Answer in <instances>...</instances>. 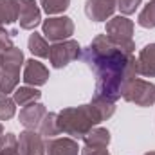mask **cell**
Segmentation results:
<instances>
[{
	"instance_id": "obj_1",
	"label": "cell",
	"mask_w": 155,
	"mask_h": 155,
	"mask_svg": "<svg viewBox=\"0 0 155 155\" xmlns=\"http://www.w3.org/2000/svg\"><path fill=\"white\" fill-rule=\"evenodd\" d=\"M81 60L96 74V94L116 103L123 97L124 85L137 76V60L134 54L117 47L107 35H97L83 51Z\"/></svg>"
},
{
	"instance_id": "obj_2",
	"label": "cell",
	"mask_w": 155,
	"mask_h": 155,
	"mask_svg": "<svg viewBox=\"0 0 155 155\" xmlns=\"http://www.w3.org/2000/svg\"><path fill=\"white\" fill-rule=\"evenodd\" d=\"M114 112H116L114 101L94 96V99L88 105L63 108L58 114L60 134L71 135L72 139H83L94 126H97L101 121L114 116Z\"/></svg>"
},
{
	"instance_id": "obj_3",
	"label": "cell",
	"mask_w": 155,
	"mask_h": 155,
	"mask_svg": "<svg viewBox=\"0 0 155 155\" xmlns=\"http://www.w3.org/2000/svg\"><path fill=\"white\" fill-rule=\"evenodd\" d=\"M24 63V52L18 47L0 51V97L15 92L20 81V67Z\"/></svg>"
},
{
	"instance_id": "obj_4",
	"label": "cell",
	"mask_w": 155,
	"mask_h": 155,
	"mask_svg": "<svg viewBox=\"0 0 155 155\" xmlns=\"http://www.w3.org/2000/svg\"><path fill=\"white\" fill-rule=\"evenodd\" d=\"M105 35L112 40L117 47L134 54L135 43H134V22L132 20H128L126 16H112L107 22Z\"/></svg>"
},
{
	"instance_id": "obj_5",
	"label": "cell",
	"mask_w": 155,
	"mask_h": 155,
	"mask_svg": "<svg viewBox=\"0 0 155 155\" xmlns=\"http://www.w3.org/2000/svg\"><path fill=\"white\" fill-rule=\"evenodd\" d=\"M123 99L137 107H152L155 103V85L150 81L134 78L123 88Z\"/></svg>"
},
{
	"instance_id": "obj_6",
	"label": "cell",
	"mask_w": 155,
	"mask_h": 155,
	"mask_svg": "<svg viewBox=\"0 0 155 155\" xmlns=\"http://www.w3.org/2000/svg\"><path fill=\"white\" fill-rule=\"evenodd\" d=\"M81 56V47L76 40H63L51 45L49 61L54 69H63Z\"/></svg>"
},
{
	"instance_id": "obj_7",
	"label": "cell",
	"mask_w": 155,
	"mask_h": 155,
	"mask_svg": "<svg viewBox=\"0 0 155 155\" xmlns=\"http://www.w3.org/2000/svg\"><path fill=\"white\" fill-rule=\"evenodd\" d=\"M43 35L49 41H63L69 40L74 35V22L69 16H56V18H47L41 24Z\"/></svg>"
},
{
	"instance_id": "obj_8",
	"label": "cell",
	"mask_w": 155,
	"mask_h": 155,
	"mask_svg": "<svg viewBox=\"0 0 155 155\" xmlns=\"http://www.w3.org/2000/svg\"><path fill=\"white\" fill-rule=\"evenodd\" d=\"M18 9V24L25 31H33L41 22V11L35 0H15Z\"/></svg>"
},
{
	"instance_id": "obj_9",
	"label": "cell",
	"mask_w": 155,
	"mask_h": 155,
	"mask_svg": "<svg viewBox=\"0 0 155 155\" xmlns=\"http://www.w3.org/2000/svg\"><path fill=\"white\" fill-rule=\"evenodd\" d=\"M117 7V0H87L85 15L92 22H105L114 16Z\"/></svg>"
},
{
	"instance_id": "obj_10",
	"label": "cell",
	"mask_w": 155,
	"mask_h": 155,
	"mask_svg": "<svg viewBox=\"0 0 155 155\" xmlns=\"http://www.w3.org/2000/svg\"><path fill=\"white\" fill-rule=\"evenodd\" d=\"M18 152L20 155H45L43 137L35 130H25L18 137Z\"/></svg>"
},
{
	"instance_id": "obj_11",
	"label": "cell",
	"mask_w": 155,
	"mask_h": 155,
	"mask_svg": "<svg viewBox=\"0 0 155 155\" xmlns=\"http://www.w3.org/2000/svg\"><path fill=\"white\" fill-rule=\"evenodd\" d=\"M24 83L29 87H41L49 79V69L38 60H27L24 65Z\"/></svg>"
},
{
	"instance_id": "obj_12",
	"label": "cell",
	"mask_w": 155,
	"mask_h": 155,
	"mask_svg": "<svg viewBox=\"0 0 155 155\" xmlns=\"http://www.w3.org/2000/svg\"><path fill=\"white\" fill-rule=\"evenodd\" d=\"M47 155H79L78 141L72 137H52L45 141Z\"/></svg>"
},
{
	"instance_id": "obj_13",
	"label": "cell",
	"mask_w": 155,
	"mask_h": 155,
	"mask_svg": "<svg viewBox=\"0 0 155 155\" xmlns=\"http://www.w3.org/2000/svg\"><path fill=\"white\" fill-rule=\"evenodd\" d=\"M45 114H47V108L41 103H31L20 110L18 119H20V124H24L27 130H36L40 128Z\"/></svg>"
},
{
	"instance_id": "obj_14",
	"label": "cell",
	"mask_w": 155,
	"mask_h": 155,
	"mask_svg": "<svg viewBox=\"0 0 155 155\" xmlns=\"http://www.w3.org/2000/svg\"><path fill=\"white\" fill-rule=\"evenodd\" d=\"M137 74L146 78H155V43L141 49L137 56Z\"/></svg>"
},
{
	"instance_id": "obj_15",
	"label": "cell",
	"mask_w": 155,
	"mask_h": 155,
	"mask_svg": "<svg viewBox=\"0 0 155 155\" xmlns=\"http://www.w3.org/2000/svg\"><path fill=\"white\" fill-rule=\"evenodd\" d=\"M85 146L87 148H107L110 144V132L107 128H99V126H94L85 137Z\"/></svg>"
},
{
	"instance_id": "obj_16",
	"label": "cell",
	"mask_w": 155,
	"mask_h": 155,
	"mask_svg": "<svg viewBox=\"0 0 155 155\" xmlns=\"http://www.w3.org/2000/svg\"><path fill=\"white\" fill-rule=\"evenodd\" d=\"M40 97H41V92L35 87H16V90L13 92V99L16 105L20 107H27L31 103H36Z\"/></svg>"
},
{
	"instance_id": "obj_17",
	"label": "cell",
	"mask_w": 155,
	"mask_h": 155,
	"mask_svg": "<svg viewBox=\"0 0 155 155\" xmlns=\"http://www.w3.org/2000/svg\"><path fill=\"white\" fill-rule=\"evenodd\" d=\"M18 22V9L15 0H0V25H11Z\"/></svg>"
},
{
	"instance_id": "obj_18",
	"label": "cell",
	"mask_w": 155,
	"mask_h": 155,
	"mask_svg": "<svg viewBox=\"0 0 155 155\" xmlns=\"http://www.w3.org/2000/svg\"><path fill=\"white\" fill-rule=\"evenodd\" d=\"M29 51L38 56V58H49V51H51V45L47 43V38L41 36L40 33H33L29 36Z\"/></svg>"
},
{
	"instance_id": "obj_19",
	"label": "cell",
	"mask_w": 155,
	"mask_h": 155,
	"mask_svg": "<svg viewBox=\"0 0 155 155\" xmlns=\"http://www.w3.org/2000/svg\"><path fill=\"white\" fill-rule=\"evenodd\" d=\"M38 130H40V135H41V137H47V139L56 137V135L60 134V128H58V114L47 112Z\"/></svg>"
},
{
	"instance_id": "obj_20",
	"label": "cell",
	"mask_w": 155,
	"mask_h": 155,
	"mask_svg": "<svg viewBox=\"0 0 155 155\" xmlns=\"http://www.w3.org/2000/svg\"><path fill=\"white\" fill-rule=\"evenodd\" d=\"M137 24L144 29H153L155 27V0H150L143 7V11L137 16Z\"/></svg>"
},
{
	"instance_id": "obj_21",
	"label": "cell",
	"mask_w": 155,
	"mask_h": 155,
	"mask_svg": "<svg viewBox=\"0 0 155 155\" xmlns=\"http://www.w3.org/2000/svg\"><path fill=\"white\" fill-rule=\"evenodd\" d=\"M0 155H20L18 137L15 134H4L0 137Z\"/></svg>"
},
{
	"instance_id": "obj_22",
	"label": "cell",
	"mask_w": 155,
	"mask_h": 155,
	"mask_svg": "<svg viewBox=\"0 0 155 155\" xmlns=\"http://www.w3.org/2000/svg\"><path fill=\"white\" fill-rule=\"evenodd\" d=\"M40 4L47 15H60L69 9L71 0H40Z\"/></svg>"
},
{
	"instance_id": "obj_23",
	"label": "cell",
	"mask_w": 155,
	"mask_h": 155,
	"mask_svg": "<svg viewBox=\"0 0 155 155\" xmlns=\"http://www.w3.org/2000/svg\"><path fill=\"white\" fill-rule=\"evenodd\" d=\"M16 112V103L11 97H0V121H7L15 116Z\"/></svg>"
},
{
	"instance_id": "obj_24",
	"label": "cell",
	"mask_w": 155,
	"mask_h": 155,
	"mask_svg": "<svg viewBox=\"0 0 155 155\" xmlns=\"http://www.w3.org/2000/svg\"><path fill=\"white\" fill-rule=\"evenodd\" d=\"M141 2H143V0H117V7H119V11L126 16V15L135 13L137 7L141 5Z\"/></svg>"
},
{
	"instance_id": "obj_25",
	"label": "cell",
	"mask_w": 155,
	"mask_h": 155,
	"mask_svg": "<svg viewBox=\"0 0 155 155\" xmlns=\"http://www.w3.org/2000/svg\"><path fill=\"white\" fill-rule=\"evenodd\" d=\"M16 35V31H7L5 27L0 25V51H5L9 47H13V36Z\"/></svg>"
},
{
	"instance_id": "obj_26",
	"label": "cell",
	"mask_w": 155,
	"mask_h": 155,
	"mask_svg": "<svg viewBox=\"0 0 155 155\" xmlns=\"http://www.w3.org/2000/svg\"><path fill=\"white\" fill-rule=\"evenodd\" d=\"M79 155H110L108 152H107V148H83L81 152H79Z\"/></svg>"
},
{
	"instance_id": "obj_27",
	"label": "cell",
	"mask_w": 155,
	"mask_h": 155,
	"mask_svg": "<svg viewBox=\"0 0 155 155\" xmlns=\"http://www.w3.org/2000/svg\"><path fill=\"white\" fill-rule=\"evenodd\" d=\"M4 135V126H2V123H0V137Z\"/></svg>"
},
{
	"instance_id": "obj_28",
	"label": "cell",
	"mask_w": 155,
	"mask_h": 155,
	"mask_svg": "<svg viewBox=\"0 0 155 155\" xmlns=\"http://www.w3.org/2000/svg\"><path fill=\"white\" fill-rule=\"evenodd\" d=\"M144 155H155V152H148V153H144Z\"/></svg>"
}]
</instances>
